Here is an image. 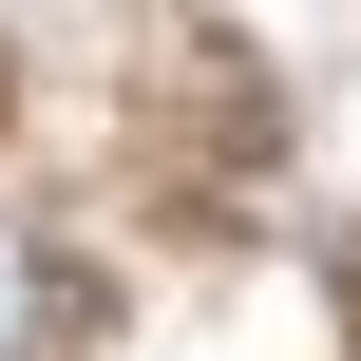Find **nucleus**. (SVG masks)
I'll return each mask as SVG.
<instances>
[{
	"label": "nucleus",
	"instance_id": "1",
	"mask_svg": "<svg viewBox=\"0 0 361 361\" xmlns=\"http://www.w3.org/2000/svg\"><path fill=\"white\" fill-rule=\"evenodd\" d=\"M38 286H57V267H38V228H0V361L38 343Z\"/></svg>",
	"mask_w": 361,
	"mask_h": 361
}]
</instances>
